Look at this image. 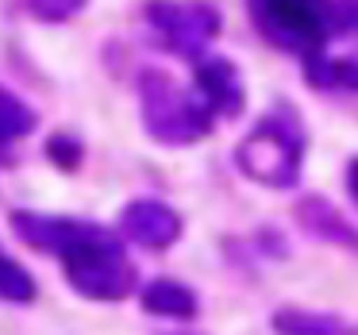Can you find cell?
Here are the masks:
<instances>
[{
    "instance_id": "6da1fadb",
    "label": "cell",
    "mask_w": 358,
    "mask_h": 335,
    "mask_svg": "<svg viewBox=\"0 0 358 335\" xmlns=\"http://www.w3.org/2000/svg\"><path fill=\"white\" fill-rule=\"evenodd\" d=\"M12 231L27 247L55 255L73 293L89 301H124L135 289V266L116 231L89 220L47 216V212H12Z\"/></svg>"
},
{
    "instance_id": "7a4b0ae2",
    "label": "cell",
    "mask_w": 358,
    "mask_h": 335,
    "mask_svg": "<svg viewBox=\"0 0 358 335\" xmlns=\"http://www.w3.org/2000/svg\"><path fill=\"white\" fill-rule=\"evenodd\" d=\"M301 162H304V131L289 108L262 116L255 124V131L243 135V143L235 147L239 173L266 189H293L301 181Z\"/></svg>"
},
{
    "instance_id": "3957f363",
    "label": "cell",
    "mask_w": 358,
    "mask_h": 335,
    "mask_svg": "<svg viewBox=\"0 0 358 335\" xmlns=\"http://www.w3.org/2000/svg\"><path fill=\"white\" fill-rule=\"evenodd\" d=\"M139 112H143L147 135L158 143H166V147L201 143L204 135L212 131V120H216V112L208 108L204 97H193L189 89H181L178 81L162 70H143Z\"/></svg>"
},
{
    "instance_id": "277c9868",
    "label": "cell",
    "mask_w": 358,
    "mask_h": 335,
    "mask_svg": "<svg viewBox=\"0 0 358 335\" xmlns=\"http://www.w3.org/2000/svg\"><path fill=\"white\" fill-rule=\"evenodd\" d=\"M247 8L266 43L301 58L324 55L339 31V4L331 0H247Z\"/></svg>"
},
{
    "instance_id": "5b68a950",
    "label": "cell",
    "mask_w": 358,
    "mask_h": 335,
    "mask_svg": "<svg viewBox=\"0 0 358 335\" xmlns=\"http://www.w3.org/2000/svg\"><path fill=\"white\" fill-rule=\"evenodd\" d=\"M143 16L173 55L193 58V62L220 35V12L208 0H147Z\"/></svg>"
},
{
    "instance_id": "8992f818",
    "label": "cell",
    "mask_w": 358,
    "mask_h": 335,
    "mask_svg": "<svg viewBox=\"0 0 358 335\" xmlns=\"http://www.w3.org/2000/svg\"><path fill=\"white\" fill-rule=\"evenodd\" d=\"M120 227H124L127 239L147 247V250H166L181 239V216L170 204L150 201V197L127 204L124 216H120Z\"/></svg>"
},
{
    "instance_id": "52a82bcc",
    "label": "cell",
    "mask_w": 358,
    "mask_h": 335,
    "mask_svg": "<svg viewBox=\"0 0 358 335\" xmlns=\"http://www.w3.org/2000/svg\"><path fill=\"white\" fill-rule=\"evenodd\" d=\"M196 93L208 101V108L224 120L243 116L247 108V89H243V73L227 58H196Z\"/></svg>"
},
{
    "instance_id": "ba28073f",
    "label": "cell",
    "mask_w": 358,
    "mask_h": 335,
    "mask_svg": "<svg viewBox=\"0 0 358 335\" xmlns=\"http://www.w3.org/2000/svg\"><path fill=\"white\" fill-rule=\"evenodd\" d=\"M296 224H301L304 235L320 243H331V247H343V250H355L358 255V227L335 208L327 197H301L293 208Z\"/></svg>"
},
{
    "instance_id": "9c48e42d",
    "label": "cell",
    "mask_w": 358,
    "mask_h": 335,
    "mask_svg": "<svg viewBox=\"0 0 358 335\" xmlns=\"http://www.w3.org/2000/svg\"><path fill=\"white\" fill-rule=\"evenodd\" d=\"M139 301H143V312L162 316V320H193L196 316V293L189 285H181V281H173V278L150 281L139 293Z\"/></svg>"
},
{
    "instance_id": "30bf717a",
    "label": "cell",
    "mask_w": 358,
    "mask_h": 335,
    "mask_svg": "<svg viewBox=\"0 0 358 335\" xmlns=\"http://www.w3.org/2000/svg\"><path fill=\"white\" fill-rule=\"evenodd\" d=\"M270 324L278 335H358V327L347 324L343 316L308 312V308H278Z\"/></svg>"
},
{
    "instance_id": "8fae6325",
    "label": "cell",
    "mask_w": 358,
    "mask_h": 335,
    "mask_svg": "<svg viewBox=\"0 0 358 335\" xmlns=\"http://www.w3.org/2000/svg\"><path fill=\"white\" fill-rule=\"evenodd\" d=\"M304 81L335 93H358V58H304Z\"/></svg>"
},
{
    "instance_id": "7c38bea8",
    "label": "cell",
    "mask_w": 358,
    "mask_h": 335,
    "mask_svg": "<svg viewBox=\"0 0 358 335\" xmlns=\"http://www.w3.org/2000/svg\"><path fill=\"white\" fill-rule=\"evenodd\" d=\"M31 131H35V112L20 97H12L8 89H0V162H4V150L12 143Z\"/></svg>"
},
{
    "instance_id": "4fadbf2b",
    "label": "cell",
    "mask_w": 358,
    "mask_h": 335,
    "mask_svg": "<svg viewBox=\"0 0 358 335\" xmlns=\"http://www.w3.org/2000/svg\"><path fill=\"white\" fill-rule=\"evenodd\" d=\"M35 297H39L35 278L8 255V250L0 247V301H8V304H31Z\"/></svg>"
},
{
    "instance_id": "5bb4252c",
    "label": "cell",
    "mask_w": 358,
    "mask_h": 335,
    "mask_svg": "<svg viewBox=\"0 0 358 335\" xmlns=\"http://www.w3.org/2000/svg\"><path fill=\"white\" fill-rule=\"evenodd\" d=\"M27 12L39 20H47V24H62V20L78 16L81 8H85V0H24Z\"/></svg>"
},
{
    "instance_id": "9a60e30c",
    "label": "cell",
    "mask_w": 358,
    "mask_h": 335,
    "mask_svg": "<svg viewBox=\"0 0 358 335\" xmlns=\"http://www.w3.org/2000/svg\"><path fill=\"white\" fill-rule=\"evenodd\" d=\"M47 155H50V162L62 166V170H78L85 150H81V143L73 139V135H55V139L47 143Z\"/></svg>"
},
{
    "instance_id": "2e32d148",
    "label": "cell",
    "mask_w": 358,
    "mask_h": 335,
    "mask_svg": "<svg viewBox=\"0 0 358 335\" xmlns=\"http://www.w3.org/2000/svg\"><path fill=\"white\" fill-rule=\"evenodd\" d=\"M339 27L358 31V0H339Z\"/></svg>"
},
{
    "instance_id": "e0dca14e",
    "label": "cell",
    "mask_w": 358,
    "mask_h": 335,
    "mask_svg": "<svg viewBox=\"0 0 358 335\" xmlns=\"http://www.w3.org/2000/svg\"><path fill=\"white\" fill-rule=\"evenodd\" d=\"M347 193H350V201H355V208H358V155L347 162Z\"/></svg>"
}]
</instances>
